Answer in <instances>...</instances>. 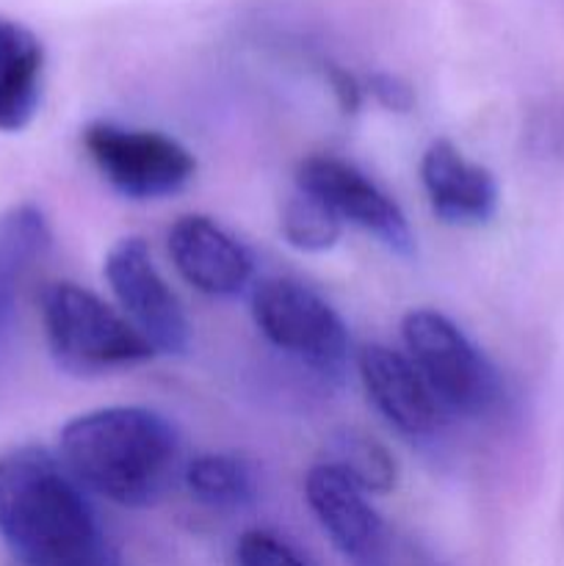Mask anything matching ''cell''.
Returning a JSON list of instances; mask_svg holds the SVG:
<instances>
[{
	"label": "cell",
	"instance_id": "6da1fadb",
	"mask_svg": "<svg viewBox=\"0 0 564 566\" xmlns=\"http://www.w3.org/2000/svg\"><path fill=\"white\" fill-rule=\"evenodd\" d=\"M0 536L25 566H108L86 490L39 446L0 457Z\"/></svg>",
	"mask_w": 564,
	"mask_h": 566
},
{
	"label": "cell",
	"instance_id": "7a4b0ae2",
	"mask_svg": "<svg viewBox=\"0 0 564 566\" xmlns=\"http://www.w3.org/2000/svg\"><path fill=\"white\" fill-rule=\"evenodd\" d=\"M61 464L86 492L125 509L160 501L180 459L164 415L144 407H105L77 415L61 431Z\"/></svg>",
	"mask_w": 564,
	"mask_h": 566
},
{
	"label": "cell",
	"instance_id": "3957f363",
	"mask_svg": "<svg viewBox=\"0 0 564 566\" xmlns=\"http://www.w3.org/2000/svg\"><path fill=\"white\" fill-rule=\"evenodd\" d=\"M48 348L75 376L133 368L155 357L136 326L97 293L75 282H50L39 302Z\"/></svg>",
	"mask_w": 564,
	"mask_h": 566
},
{
	"label": "cell",
	"instance_id": "277c9868",
	"mask_svg": "<svg viewBox=\"0 0 564 566\" xmlns=\"http://www.w3.org/2000/svg\"><path fill=\"white\" fill-rule=\"evenodd\" d=\"M407 357L448 415L481 418L503 401L495 365L437 310H412L401 321Z\"/></svg>",
	"mask_w": 564,
	"mask_h": 566
},
{
	"label": "cell",
	"instance_id": "5b68a950",
	"mask_svg": "<svg viewBox=\"0 0 564 566\" xmlns=\"http://www.w3.org/2000/svg\"><path fill=\"white\" fill-rule=\"evenodd\" d=\"M252 318L260 335L321 376L343 374L348 363V329L324 296L304 282L271 276L254 285Z\"/></svg>",
	"mask_w": 564,
	"mask_h": 566
},
{
	"label": "cell",
	"instance_id": "8992f818",
	"mask_svg": "<svg viewBox=\"0 0 564 566\" xmlns=\"http://www.w3.org/2000/svg\"><path fill=\"white\" fill-rule=\"evenodd\" d=\"M83 147L103 180L127 199H164L188 186L197 171L191 149L158 130L92 122Z\"/></svg>",
	"mask_w": 564,
	"mask_h": 566
},
{
	"label": "cell",
	"instance_id": "52a82bcc",
	"mask_svg": "<svg viewBox=\"0 0 564 566\" xmlns=\"http://www.w3.org/2000/svg\"><path fill=\"white\" fill-rule=\"evenodd\" d=\"M105 280L119 304V313L136 326L155 354L186 352L191 326L142 238H119L108 249Z\"/></svg>",
	"mask_w": 564,
	"mask_h": 566
},
{
	"label": "cell",
	"instance_id": "ba28073f",
	"mask_svg": "<svg viewBox=\"0 0 564 566\" xmlns=\"http://www.w3.org/2000/svg\"><path fill=\"white\" fill-rule=\"evenodd\" d=\"M296 182L302 191L321 199L337 219L370 232L390 252L401 258L415 252L412 227L396 199L348 160L335 155H310L299 166Z\"/></svg>",
	"mask_w": 564,
	"mask_h": 566
},
{
	"label": "cell",
	"instance_id": "9c48e42d",
	"mask_svg": "<svg viewBox=\"0 0 564 566\" xmlns=\"http://www.w3.org/2000/svg\"><path fill=\"white\" fill-rule=\"evenodd\" d=\"M304 497L324 534L352 566H387L385 523L370 506L368 492L348 475L321 462L304 479Z\"/></svg>",
	"mask_w": 564,
	"mask_h": 566
},
{
	"label": "cell",
	"instance_id": "30bf717a",
	"mask_svg": "<svg viewBox=\"0 0 564 566\" xmlns=\"http://www.w3.org/2000/svg\"><path fill=\"white\" fill-rule=\"evenodd\" d=\"M169 254L182 280L205 296H238L252 280V254L208 216H180L169 230Z\"/></svg>",
	"mask_w": 564,
	"mask_h": 566
},
{
	"label": "cell",
	"instance_id": "8fae6325",
	"mask_svg": "<svg viewBox=\"0 0 564 566\" xmlns=\"http://www.w3.org/2000/svg\"><path fill=\"white\" fill-rule=\"evenodd\" d=\"M359 379L382 418L407 437H431L446 423V409L404 352L365 346L357 357Z\"/></svg>",
	"mask_w": 564,
	"mask_h": 566
},
{
	"label": "cell",
	"instance_id": "7c38bea8",
	"mask_svg": "<svg viewBox=\"0 0 564 566\" xmlns=\"http://www.w3.org/2000/svg\"><path fill=\"white\" fill-rule=\"evenodd\" d=\"M420 180L431 210L448 224L479 227L498 213V182L492 171L464 158L448 138L429 144L420 160Z\"/></svg>",
	"mask_w": 564,
	"mask_h": 566
},
{
	"label": "cell",
	"instance_id": "4fadbf2b",
	"mask_svg": "<svg viewBox=\"0 0 564 566\" xmlns=\"http://www.w3.org/2000/svg\"><path fill=\"white\" fill-rule=\"evenodd\" d=\"M44 48L20 20L0 17V133H20L42 103Z\"/></svg>",
	"mask_w": 564,
	"mask_h": 566
},
{
	"label": "cell",
	"instance_id": "5bb4252c",
	"mask_svg": "<svg viewBox=\"0 0 564 566\" xmlns=\"http://www.w3.org/2000/svg\"><path fill=\"white\" fill-rule=\"evenodd\" d=\"M186 486L199 503L219 512L243 509L254 501V473L230 453H202L186 464Z\"/></svg>",
	"mask_w": 564,
	"mask_h": 566
},
{
	"label": "cell",
	"instance_id": "9a60e30c",
	"mask_svg": "<svg viewBox=\"0 0 564 566\" xmlns=\"http://www.w3.org/2000/svg\"><path fill=\"white\" fill-rule=\"evenodd\" d=\"M326 464L341 470L368 495H385L396 486L398 464L393 453L363 431H343L332 440Z\"/></svg>",
	"mask_w": 564,
	"mask_h": 566
},
{
	"label": "cell",
	"instance_id": "2e32d148",
	"mask_svg": "<svg viewBox=\"0 0 564 566\" xmlns=\"http://www.w3.org/2000/svg\"><path fill=\"white\" fill-rule=\"evenodd\" d=\"M341 230L343 221L302 188L282 208V235L299 252H330L341 238Z\"/></svg>",
	"mask_w": 564,
	"mask_h": 566
},
{
	"label": "cell",
	"instance_id": "e0dca14e",
	"mask_svg": "<svg viewBox=\"0 0 564 566\" xmlns=\"http://www.w3.org/2000/svg\"><path fill=\"white\" fill-rule=\"evenodd\" d=\"M230 566H313L285 539L269 531H247L232 547Z\"/></svg>",
	"mask_w": 564,
	"mask_h": 566
},
{
	"label": "cell",
	"instance_id": "ac0fdd59",
	"mask_svg": "<svg viewBox=\"0 0 564 566\" xmlns=\"http://www.w3.org/2000/svg\"><path fill=\"white\" fill-rule=\"evenodd\" d=\"M370 94L376 97V103L385 105L387 111H409L415 105V92L407 81H401L398 75H390V72H379V75L370 77Z\"/></svg>",
	"mask_w": 564,
	"mask_h": 566
},
{
	"label": "cell",
	"instance_id": "d6986e66",
	"mask_svg": "<svg viewBox=\"0 0 564 566\" xmlns=\"http://www.w3.org/2000/svg\"><path fill=\"white\" fill-rule=\"evenodd\" d=\"M330 86H332V92H335L337 105H341V111H346V114H354V111L363 105V86L354 81L352 72L332 66V70H330Z\"/></svg>",
	"mask_w": 564,
	"mask_h": 566
}]
</instances>
